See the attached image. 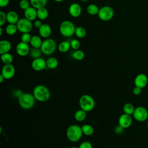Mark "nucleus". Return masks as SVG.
Wrapping results in <instances>:
<instances>
[{
  "instance_id": "nucleus-1",
  "label": "nucleus",
  "mask_w": 148,
  "mask_h": 148,
  "mask_svg": "<svg viewBox=\"0 0 148 148\" xmlns=\"http://www.w3.org/2000/svg\"><path fill=\"white\" fill-rule=\"evenodd\" d=\"M32 94L34 95L36 101L42 102L48 101L51 95L50 91L49 88L42 84L36 86L33 89Z\"/></svg>"
},
{
  "instance_id": "nucleus-43",
  "label": "nucleus",
  "mask_w": 148,
  "mask_h": 148,
  "mask_svg": "<svg viewBox=\"0 0 148 148\" xmlns=\"http://www.w3.org/2000/svg\"><path fill=\"white\" fill-rule=\"evenodd\" d=\"M5 79V77H3V76L1 74V75H0V83H2V82L4 81Z\"/></svg>"
},
{
  "instance_id": "nucleus-34",
  "label": "nucleus",
  "mask_w": 148,
  "mask_h": 148,
  "mask_svg": "<svg viewBox=\"0 0 148 148\" xmlns=\"http://www.w3.org/2000/svg\"><path fill=\"white\" fill-rule=\"evenodd\" d=\"M32 36L31 35L29 32L23 33L21 36V41L26 43H30Z\"/></svg>"
},
{
  "instance_id": "nucleus-28",
  "label": "nucleus",
  "mask_w": 148,
  "mask_h": 148,
  "mask_svg": "<svg viewBox=\"0 0 148 148\" xmlns=\"http://www.w3.org/2000/svg\"><path fill=\"white\" fill-rule=\"evenodd\" d=\"M18 31L17 27L16 24H9L5 28V32L6 34L10 36L14 35Z\"/></svg>"
},
{
  "instance_id": "nucleus-23",
  "label": "nucleus",
  "mask_w": 148,
  "mask_h": 148,
  "mask_svg": "<svg viewBox=\"0 0 148 148\" xmlns=\"http://www.w3.org/2000/svg\"><path fill=\"white\" fill-rule=\"evenodd\" d=\"M37 16L38 19H40L42 21L45 20L47 19L49 16V11L46 7L41 8L37 9Z\"/></svg>"
},
{
  "instance_id": "nucleus-14",
  "label": "nucleus",
  "mask_w": 148,
  "mask_h": 148,
  "mask_svg": "<svg viewBox=\"0 0 148 148\" xmlns=\"http://www.w3.org/2000/svg\"><path fill=\"white\" fill-rule=\"evenodd\" d=\"M148 83V77L144 73H139L136 76L134 79V84L135 86L141 88L145 87Z\"/></svg>"
},
{
  "instance_id": "nucleus-22",
  "label": "nucleus",
  "mask_w": 148,
  "mask_h": 148,
  "mask_svg": "<svg viewBox=\"0 0 148 148\" xmlns=\"http://www.w3.org/2000/svg\"><path fill=\"white\" fill-rule=\"evenodd\" d=\"M58 65V60L54 57H49L46 60V66L47 68L50 69H56Z\"/></svg>"
},
{
  "instance_id": "nucleus-38",
  "label": "nucleus",
  "mask_w": 148,
  "mask_h": 148,
  "mask_svg": "<svg viewBox=\"0 0 148 148\" xmlns=\"http://www.w3.org/2000/svg\"><path fill=\"white\" fill-rule=\"evenodd\" d=\"M79 148H92V145L91 142L86 140L80 144Z\"/></svg>"
},
{
  "instance_id": "nucleus-21",
  "label": "nucleus",
  "mask_w": 148,
  "mask_h": 148,
  "mask_svg": "<svg viewBox=\"0 0 148 148\" xmlns=\"http://www.w3.org/2000/svg\"><path fill=\"white\" fill-rule=\"evenodd\" d=\"M48 0H29L31 6L36 9L45 7L47 5Z\"/></svg>"
},
{
  "instance_id": "nucleus-48",
  "label": "nucleus",
  "mask_w": 148,
  "mask_h": 148,
  "mask_svg": "<svg viewBox=\"0 0 148 148\" xmlns=\"http://www.w3.org/2000/svg\"><path fill=\"white\" fill-rule=\"evenodd\" d=\"M147 129H148V121L147 123Z\"/></svg>"
},
{
  "instance_id": "nucleus-39",
  "label": "nucleus",
  "mask_w": 148,
  "mask_h": 148,
  "mask_svg": "<svg viewBox=\"0 0 148 148\" xmlns=\"http://www.w3.org/2000/svg\"><path fill=\"white\" fill-rule=\"evenodd\" d=\"M142 89L141 88L139 87H137V86H135L134 88H133V90H132V92H133V94L135 95H139L141 94L142 92Z\"/></svg>"
},
{
  "instance_id": "nucleus-6",
  "label": "nucleus",
  "mask_w": 148,
  "mask_h": 148,
  "mask_svg": "<svg viewBox=\"0 0 148 148\" xmlns=\"http://www.w3.org/2000/svg\"><path fill=\"white\" fill-rule=\"evenodd\" d=\"M57 43L56 40L51 38H47L43 40L40 46V50L42 54L45 55H51L54 53L57 48Z\"/></svg>"
},
{
  "instance_id": "nucleus-2",
  "label": "nucleus",
  "mask_w": 148,
  "mask_h": 148,
  "mask_svg": "<svg viewBox=\"0 0 148 148\" xmlns=\"http://www.w3.org/2000/svg\"><path fill=\"white\" fill-rule=\"evenodd\" d=\"M83 134L82 127L76 124L69 125L66 132V137L71 142H77L80 140Z\"/></svg>"
},
{
  "instance_id": "nucleus-8",
  "label": "nucleus",
  "mask_w": 148,
  "mask_h": 148,
  "mask_svg": "<svg viewBox=\"0 0 148 148\" xmlns=\"http://www.w3.org/2000/svg\"><path fill=\"white\" fill-rule=\"evenodd\" d=\"M18 31L23 34L30 32L33 28L34 24L32 21L27 19L25 17L20 18L16 24Z\"/></svg>"
},
{
  "instance_id": "nucleus-17",
  "label": "nucleus",
  "mask_w": 148,
  "mask_h": 148,
  "mask_svg": "<svg viewBox=\"0 0 148 148\" xmlns=\"http://www.w3.org/2000/svg\"><path fill=\"white\" fill-rule=\"evenodd\" d=\"M40 36L43 38H49L51 34V27L47 24H43L42 26L38 29Z\"/></svg>"
},
{
  "instance_id": "nucleus-33",
  "label": "nucleus",
  "mask_w": 148,
  "mask_h": 148,
  "mask_svg": "<svg viewBox=\"0 0 148 148\" xmlns=\"http://www.w3.org/2000/svg\"><path fill=\"white\" fill-rule=\"evenodd\" d=\"M42 54V52L40 49H38V48L33 47L31 50H30V52H29V55L31 57H32L34 59L41 57Z\"/></svg>"
},
{
  "instance_id": "nucleus-3",
  "label": "nucleus",
  "mask_w": 148,
  "mask_h": 148,
  "mask_svg": "<svg viewBox=\"0 0 148 148\" xmlns=\"http://www.w3.org/2000/svg\"><path fill=\"white\" fill-rule=\"evenodd\" d=\"M35 98L32 94L23 92L18 98V102L20 107L25 110L31 109L35 103Z\"/></svg>"
},
{
  "instance_id": "nucleus-18",
  "label": "nucleus",
  "mask_w": 148,
  "mask_h": 148,
  "mask_svg": "<svg viewBox=\"0 0 148 148\" xmlns=\"http://www.w3.org/2000/svg\"><path fill=\"white\" fill-rule=\"evenodd\" d=\"M12 49V43L8 40H1L0 41V54L9 53Z\"/></svg>"
},
{
  "instance_id": "nucleus-5",
  "label": "nucleus",
  "mask_w": 148,
  "mask_h": 148,
  "mask_svg": "<svg viewBox=\"0 0 148 148\" xmlns=\"http://www.w3.org/2000/svg\"><path fill=\"white\" fill-rule=\"evenodd\" d=\"M76 27L74 24L69 20L62 21L59 27V31L61 35L64 37L69 38L75 34Z\"/></svg>"
},
{
  "instance_id": "nucleus-13",
  "label": "nucleus",
  "mask_w": 148,
  "mask_h": 148,
  "mask_svg": "<svg viewBox=\"0 0 148 148\" xmlns=\"http://www.w3.org/2000/svg\"><path fill=\"white\" fill-rule=\"evenodd\" d=\"M31 67L35 71H42L47 67L46 61L42 57L34 59L31 62Z\"/></svg>"
},
{
  "instance_id": "nucleus-44",
  "label": "nucleus",
  "mask_w": 148,
  "mask_h": 148,
  "mask_svg": "<svg viewBox=\"0 0 148 148\" xmlns=\"http://www.w3.org/2000/svg\"><path fill=\"white\" fill-rule=\"evenodd\" d=\"M3 33V31H2V27H0V35L1 36L2 35Z\"/></svg>"
},
{
  "instance_id": "nucleus-16",
  "label": "nucleus",
  "mask_w": 148,
  "mask_h": 148,
  "mask_svg": "<svg viewBox=\"0 0 148 148\" xmlns=\"http://www.w3.org/2000/svg\"><path fill=\"white\" fill-rule=\"evenodd\" d=\"M24 17L27 19L33 21L37 19V9L34 8L32 6H29L28 8L24 10Z\"/></svg>"
},
{
  "instance_id": "nucleus-26",
  "label": "nucleus",
  "mask_w": 148,
  "mask_h": 148,
  "mask_svg": "<svg viewBox=\"0 0 148 148\" xmlns=\"http://www.w3.org/2000/svg\"><path fill=\"white\" fill-rule=\"evenodd\" d=\"M99 10V8H98V6L94 3H91L88 5L86 8V10L88 14L91 16L98 15Z\"/></svg>"
},
{
  "instance_id": "nucleus-19",
  "label": "nucleus",
  "mask_w": 148,
  "mask_h": 148,
  "mask_svg": "<svg viewBox=\"0 0 148 148\" xmlns=\"http://www.w3.org/2000/svg\"><path fill=\"white\" fill-rule=\"evenodd\" d=\"M7 22L9 24H16L18 22L19 18L18 15L15 11L10 10L6 13Z\"/></svg>"
},
{
  "instance_id": "nucleus-29",
  "label": "nucleus",
  "mask_w": 148,
  "mask_h": 148,
  "mask_svg": "<svg viewBox=\"0 0 148 148\" xmlns=\"http://www.w3.org/2000/svg\"><path fill=\"white\" fill-rule=\"evenodd\" d=\"M135 107L131 103H126L124 105L123 107V110L124 113L129 114V115H132L134 110H135Z\"/></svg>"
},
{
  "instance_id": "nucleus-37",
  "label": "nucleus",
  "mask_w": 148,
  "mask_h": 148,
  "mask_svg": "<svg viewBox=\"0 0 148 148\" xmlns=\"http://www.w3.org/2000/svg\"><path fill=\"white\" fill-rule=\"evenodd\" d=\"M7 21L6 13L3 11L0 12V27H2Z\"/></svg>"
},
{
  "instance_id": "nucleus-10",
  "label": "nucleus",
  "mask_w": 148,
  "mask_h": 148,
  "mask_svg": "<svg viewBox=\"0 0 148 148\" xmlns=\"http://www.w3.org/2000/svg\"><path fill=\"white\" fill-rule=\"evenodd\" d=\"M16 69L14 66L11 64H5L2 68L1 75L3 76L5 79H10L15 75Z\"/></svg>"
},
{
  "instance_id": "nucleus-32",
  "label": "nucleus",
  "mask_w": 148,
  "mask_h": 148,
  "mask_svg": "<svg viewBox=\"0 0 148 148\" xmlns=\"http://www.w3.org/2000/svg\"><path fill=\"white\" fill-rule=\"evenodd\" d=\"M72 57L73 58L77 61H81L84 59L85 57V54L83 51L78 49L72 53Z\"/></svg>"
},
{
  "instance_id": "nucleus-46",
  "label": "nucleus",
  "mask_w": 148,
  "mask_h": 148,
  "mask_svg": "<svg viewBox=\"0 0 148 148\" xmlns=\"http://www.w3.org/2000/svg\"><path fill=\"white\" fill-rule=\"evenodd\" d=\"M80 1H82V2H87L89 0H80Z\"/></svg>"
},
{
  "instance_id": "nucleus-40",
  "label": "nucleus",
  "mask_w": 148,
  "mask_h": 148,
  "mask_svg": "<svg viewBox=\"0 0 148 148\" xmlns=\"http://www.w3.org/2000/svg\"><path fill=\"white\" fill-rule=\"evenodd\" d=\"M33 24H34V26L36 28L39 29V28L42 26V25L43 24H42V20H40V19H36V20H35L34 21Z\"/></svg>"
},
{
  "instance_id": "nucleus-30",
  "label": "nucleus",
  "mask_w": 148,
  "mask_h": 148,
  "mask_svg": "<svg viewBox=\"0 0 148 148\" xmlns=\"http://www.w3.org/2000/svg\"><path fill=\"white\" fill-rule=\"evenodd\" d=\"M83 134L86 136H90L94 133V128L90 124H84L82 127Z\"/></svg>"
},
{
  "instance_id": "nucleus-31",
  "label": "nucleus",
  "mask_w": 148,
  "mask_h": 148,
  "mask_svg": "<svg viewBox=\"0 0 148 148\" xmlns=\"http://www.w3.org/2000/svg\"><path fill=\"white\" fill-rule=\"evenodd\" d=\"M75 35L77 38L79 39L83 38L86 35V30L83 27H81V26L76 27L75 28Z\"/></svg>"
},
{
  "instance_id": "nucleus-41",
  "label": "nucleus",
  "mask_w": 148,
  "mask_h": 148,
  "mask_svg": "<svg viewBox=\"0 0 148 148\" xmlns=\"http://www.w3.org/2000/svg\"><path fill=\"white\" fill-rule=\"evenodd\" d=\"M10 2V0H0V7L5 8L7 6Z\"/></svg>"
},
{
  "instance_id": "nucleus-35",
  "label": "nucleus",
  "mask_w": 148,
  "mask_h": 148,
  "mask_svg": "<svg viewBox=\"0 0 148 148\" xmlns=\"http://www.w3.org/2000/svg\"><path fill=\"white\" fill-rule=\"evenodd\" d=\"M70 45L71 47L75 50H78L80 47V42L79 40L76 39H73L71 40V41L70 42Z\"/></svg>"
},
{
  "instance_id": "nucleus-25",
  "label": "nucleus",
  "mask_w": 148,
  "mask_h": 148,
  "mask_svg": "<svg viewBox=\"0 0 148 148\" xmlns=\"http://www.w3.org/2000/svg\"><path fill=\"white\" fill-rule=\"evenodd\" d=\"M87 112L82 109H79L74 114L75 119L79 122H81L84 121L87 116Z\"/></svg>"
},
{
  "instance_id": "nucleus-15",
  "label": "nucleus",
  "mask_w": 148,
  "mask_h": 148,
  "mask_svg": "<svg viewBox=\"0 0 148 148\" xmlns=\"http://www.w3.org/2000/svg\"><path fill=\"white\" fill-rule=\"evenodd\" d=\"M68 12L69 14L72 17H79L82 12V7L81 6L76 2H74L71 3L68 8Z\"/></svg>"
},
{
  "instance_id": "nucleus-24",
  "label": "nucleus",
  "mask_w": 148,
  "mask_h": 148,
  "mask_svg": "<svg viewBox=\"0 0 148 148\" xmlns=\"http://www.w3.org/2000/svg\"><path fill=\"white\" fill-rule=\"evenodd\" d=\"M71 48V47L70 42L68 41H65V40L62 41L61 43H60L57 46V49L58 51L62 53L68 52Z\"/></svg>"
},
{
  "instance_id": "nucleus-4",
  "label": "nucleus",
  "mask_w": 148,
  "mask_h": 148,
  "mask_svg": "<svg viewBox=\"0 0 148 148\" xmlns=\"http://www.w3.org/2000/svg\"><path fill=\"white\" fill-rule=\"evenodd\" d=\"M79 103L80 109L86 112L92 110L95 105V100L93 97L88 94L82 95L80 97Z\"/></svg>"
},
{
  "instance_id": "nucleus-47",
  "label": "nucleus",
  "mask_w": 148,
  "mask_h": 148,
  "mask_svg": "<svg viewBox=\"0 0 148 148\" xmlns=\"http://www.w3.org/2000/svg\"><path fill=\"white\" fill-rule=\"evenodd\" d=\"M70 148H79V147H75V146H72V147H71Z\"/></svg>"
},
{
  "instance_id": "nucleus-11",
  "label": "nucleus",
  "mask_w": 148,
  "mask_h": 148,
  "mask_svg": "<svg viewBox=\"0 0 148 148\" xmlns=\"http://www.w3.org/2000/svg\"><path fill=\"white\" fill-rule=\"evenodd\" d=\"M30 48L28 43H26L23 42L18 43L16 47V51L17 54L20 57H25L29 54Z\"/></svg>"
},
{
  "instance_id": "nucleus-7",
  "label": "nucleus",
  "mask_w": 148,
  "mask_h": 148,
  "mask_svg": "<svg viewBox=\"0 0 148 148\" xmlns=\"http://www.w3.org/2000/svg\"><path fill=\"white\" fill-rule=\"evenodd\" d=\"M114 12L110 6H103L99 8L98 16L103 21H108L112 20L114 16Z\"/></svg>"
},
{
  "instance_id": "nucleus-27",
  "label": "nucleus",
  "mask_w": 148,
  "mask_h": 148,
  "mask_svg": "<svg viewBox=\"0 0 148 148\" xmlns=\"http://www.w3.org/2000/svg\"><path fill=\"white\" fill-rule=\"evenodd\" d=\"M1 59L4 65L11 64L13 61V57L9 52L1 54Z\"/></svg>"
},
{
  "instance_id": "nucleus-12",
  "label": "nucleus",
  "mask_w": 148,
  "mask_h": 148,
  "mask_svg": "<svg viewBox=\"0 0 148 148\" xmlns=\"http://www.w3.org/2000/svg\"><path fill=\"white\" fill-rule=\"evenodd\" d=\"M118 123L119 125H120L123 129L130 127L132 123V118L131 115H129L124 113L120 116L118 120Z\"/></svg>"
},
{
  "instance_id": "nucleus-20",
  "label": "nucleus",
  "mask_w": 148,
  "mask_h": 148,
  "mask_svg": "<svg viewBox=\"0 0 148 148\" xmlns=\"http://www.w3.org/2000/svg\"><path fill=\"white\" fill-rule=\"evenodd\" d=\"M42 40L41 38V36L35 35L32 36L31 41H30V45L31 46L34 48H38L40 49V46L42 43Z\"/></svg>"
},
{
  "instance_id": "nucleus-45",
  "label": "nucleus",
  "mask_w": 148,
  "mask_h": 148,
  "mask_svg": "<svg viewBox=\"0 0 148 148\" xmlns=\"http://www.w3.org/2000/svg\"><path fill=\"white\" fill-rule=\"evenodd\" d=\"M54 1H55V2H62L64 0H53Z\"/></svg>"
},
{
  "instance_id": "nucleus-36",
  "label": "nucleus",
  "mask_w": 148,
  "mask_h": 148,
  "mask_svg": "<svg viewBox=\"0 0 148 148\" xmlns=\"http://www.w3.org/2000/svg\"><path fill=\"white\" fill-rule=\"evenodd\" d=\"M30 2L28 0H20L19 2V7L21 9L25 10L27 8H28L30 6Z\"/></svg>"
},
{
  "instance_id": "nucleus-42",
  "label": "nucleus",
  "mask_w": 148,
  "mask_h": 148,
  "mask_svg": "<svg viewBox=\"0 0 148 148\" xmlns=\"http://www.w3.org/2000/svg\"><path fill=\"white\" fill-rule=\"evenodd\" d=\"M123 128L122 127H121L120 125L116 127L115 128V130H114L115 132H116V134H120V133L123 131Z\"/></svg>"
},
{
  "instance_id": "nucleus-9",
  "label": "nucleus",
  "mask_w": 148,
  "mask_h": 148,
  "mask_svg": "<svg viewBox=\"0 0 148 148\" xmlns=\"http://www.w3.org/2000/svg\"><path fill=\"white\" fill-rule=\"evenodd\" d=\"M132 116L136 121L143 122L148 119V110L145 107L138 106L135 109Z\"/></svg>"
}]
</instances>
